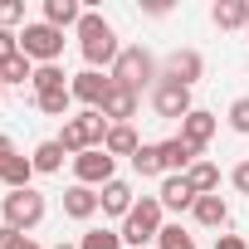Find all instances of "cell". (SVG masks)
<instances>
[{
  "mask_svg": "<svg viewBox=\"0 0 249 249\" xmlns=\"http://www.w3.org/2000/svg\"><path fill=\"white\" fill-rule=\"evenodd\" d=\"M78 54H83V64L88 69H112L117 64V54H122V44H117V35H112V25L98 15V10H83V20H78Z\"/></svg>",
  "mask_w": 249,
  "mask_h": 249,
  "instance_id": "6da1fadb",
  "label": "cell"
},
{
  "mask_svg": "<svg viewBox=\"0 0 249 249\" xmlns=\"http://www.w3.org/2000/svg\"><path fill=\"white\" fill-rule=\"evenodd\" d=\"M107 78L122 83V88H132V93H142V88H157L161 64H157V54H152L147 44H122V54H117V64L107 69Z\"/></svg>",
  "mask_w": 249,
  "mask_h": 249,
  "instance_id": "7a4b0ae2",
  "label": "cell"
},
{
  "mask_svg": "<svg viewBox=\"0 0 249 249\" xmlns=\"http://www.w3.org/2000/svg\"><path fill=\"white\" fill-rule=\"evenodd\" d=\"M107 127H112V122H107L98 107H83V112H73V117L64 122L59 147H64V152H69V161H73V157H83V152L103 147V142H107Z\"/></svg>",
  "mask_w": 249,
  "mask_h": 249,
  "instance_id": "3957f363",
  "label": "cell"
},
{
  "mask_svg": "<svg viewBox=\"0 0 249 249\" xmlns=\"http://www.w3.org/2000/svg\"><path fill=\"white\" fill-rule=\"evenodd\" d=\"M161 200L157 196H142L137 205H132V215L122 220V244H132V249H147V244H157V234H161Z\"/></svg>",
  "mask_w": 249,
  "mask_h": 249,
  "instance_id": "277c9868",
  "label": "cell"
},
{
  "mask_svg": "<svg viewBox=\"0 0 249 249\" xmlns=\"http://www.w3.org/2000/svg\"><path fill=\"white\" fill-rule=\"evenodd\" d=\"M0 215H5V225L10 230H20V234H30L44 215H49V200L30 186V191H5V200H0Z\"/></svg>",
  "mask_w": 249,
  "mask_h": 249,
  "instance_id": "5b68a950",
  "label": "cell"
},
{
  "mask_svg": "<svg viewBox=\"0 0 249 249\" xmlns=\"http://www.w3.org/2000/svg\"><path fill=\"white\" fill-rule=\"evenodd\" d=\"M20 54L35 59V64H59V54H64V30H54V25H44V20H30V25L20 30Z\"/></svg>",
  "mask_w": 249,
  "mask_h": 249,
  "instance_id": "8992f818",
  "label": "cell"
},
{
  "mask_svg": "<svg viewBox=\"0 0 249 249\" xmlns=\"http://www.w3.org/2000/svg\"><path fill=\"white\" fill-rule=\"evenodd\" d=\"M152 112L157 117H166V122H181V117H191L196 112V103H191V88H181L176 78H157V88H152Z\"/></svg>",
  "mask_w": 249,
  "mask_h": 249,
  "instance_id": "52a82bcc",
  "label": "cell"
},
{
  "mask_svg": "<svg viewBox=\"0 0 249 249\" xmlns=\"http://www.w3.org/2000/svg\"><path fill=\"white\" fill-rule=\"evenodd\" d=\"M69 166H73V181H78V186H93V191H103L107 181H117V161H112L103 147H93V152L73 157Z\"/></svg>",
  "mask_w": 249,
  "mask_h": 249,
  "instance_id": "ba28073f",
  "label": "cell"
},
{
  "mask_svg": "<svg viewBox=\"0 0 249 249\" xmlns=\"http://www.w3.org/2000/svg\"><path fill=\"white\" fill-rule=\"evenodd\" d=\"M161 73H166V78H176L181 88H196V83L205 78V59H200V49H171Z\"/></svg>",
  "mask_w": 249,
  "mask_h": 249,
  "instance_id": "9c48e42d",
  "label": "cell"
},
{
  "mask_svg": "<svg viewBox=\"0 0 249 249\" xmlns=\"http://www.w3.org/2000/svg\"><path fill=\"white\" fill-rule=\"evenodd\" d=\"M107 88H112V78L98 73V69H83V73L69 78V93H73V103H83V107H103Z\"/></svg>",
  "mask_w": 249,
  "mask_h": 249,
  "instance_id": "30bf717a",
  "label": "cell"
},
{
  "mask_svg": "<svg viewBox=\"0 0 249 249\" xmlns=\"http://www.w3.org/2000/svg\"><path fill=\"white\" fill-rule=\"evenodd\" d=\"M98 205H103V215L107 220H127L132 215V205H137V196H132V181H107L103 191H98Z\"/></svg>",
  "mask_w": 249,
  "mask_h": 249,
  "instance_id": "8fae6325",
  "label": "cell"
},
{
  "mask_svg": "<svg viewBox=\"0 0 249 249\" xmlns=\"http://www.w3.org/2000/svg\"><path fill=\"white\" fill-rule=\"evenodd\" d=\"M137 98H142V93H132V88H122V83H112L98 112H103V117L112 122V127H122V122H132V117H137Z\"/></svg>",
  "mask_w": 249,
  "mask_h": 249,
  "instance_id": "7c38bea8",
  "label": "cell"
},
{
  "mask_svg": "<svg viewBox=\"0 0 249 249\" xmlns=\"http://www.w3.org/2000/svg\"><path fill=\"white\" fill-rule=\"evenodd\" d=\"M215 127H220V117H215V112H205V107H196L191 117H181V132H176V137H186L196 152H205V147H210V137H215Z\"/></svg>",
  "mask_w": 249,
  "mask_h": 249,
  "instance_id": "4fadbf2b",
  "label": "cell"
},
{
  "mask_svg": "<svg viewBox=\"0 0 249 249\" xmlns=\"http://www.w3.org/2000/svg\"><path fill=\"white\" fill-rule=\"evenodd\" d=\"M196 161H200V152H196L186 137H166V142H161V166H166V176H186Z\"/></svg>",
  "mask_w": 249,
  "mask_h": 249,
  "instance_id": "5bb4252c",
  "label": "cell"
},
{
  "mask_svg": "<svg viewBox=\"0 0 249 249\" xmlns=\"http://www.w3.org/2000/svg\"><path fill=\"white\" fill-rule=\"evenodd\" d=\"M157 200H161V210H191V205H196V191H191L186 176H161Z\"/></svg>",
  "mask_w": 249,
  "mask_h": 249,
  "instance_id": "9a60e30c",
  "label": "cell"
},
{
  "mask_svg": "<svg viewBox=\"0 0 249 249\" xmlns=\"http://www.w3.org/2000/svg\"><path fill=\"white\" fill-rule=\"evenodd\" d=\"M98 210H103V205H98V191H93V186H78V181H73V186L64 191V215H69V220H93Z\"/></svg>",
  "mask_w": 249,
  "mask_h": 249,
  "instance_id": "2e32d148",
  "label": "cell"
},
{
  "mask_svg": "<svg viewBox=\"0 0 249 249\" xmlns=\"http://www.w3.org/2000/svg\"><path fill=\"white\" fill-rule=\"evenodd\" d=\"M35 176H39V171H35V161H30L25 152H15L5 166H0V186H5V191H30Z\"/></svg>",
  "mask_w": 249,
  "mask_h": 249,
  "instance_id": "e0dca14e",
  "label": "cell"
},
{
  "mask_svg": "<svg viewBox=\"0 0 249 249\" xmlns=\"http://www.w3.org/2000/svg\"><path fill=\"white\" fill-rule=\"evenodd\" d=\"M191 215H196L200 230H225V225H230V205H225L220 196H196Z\"/></svg>",
  "mask_w": 249,
  "mask_h": 249,
  "instance_id": "ac0fdd59",
  "label": "cell"
},
{
  "mask_svg": "<svg viewBox=\"0 0 249 249\" xmlns=\"http://www.w3.org/2000/svg\"><path fill=\"white\" fill-rule=\"evenodd\" d=\"M137 147H142V137H137V127L132 122H122V127H107V142H103V152L117 161V157H137Z\"/></svg>",
  "mask_w": 249,
  "mask_h": 249,
  "instance_id": "d6986e66",
  "label": "cell"
},
{
  "mask_svg": "<svg viewBox=\"0 0 249 249\" xmlns=\"http://www.w3.org/2000/svg\"><path fill=\"white\" fill-rule=\"evenodd\" d=\"M78 20H83V5H78V0H44V25H54V30H78Z\"/></svg>",
  "mask_w": 249,
  "mask_h": 249,
  "instance_id": "ffe728a7",
  "label": "cell"
},
{
  "mask_svg": "<svg viewBox=\"0 0 249 249\" xmlns=\"http://www.w3.org/2000/svg\"><path fill=\"white\" fill-rule=\"evenodd\" d=\"M64 157H69V152L59 147V137H49V142H39V147L30 152V161H35L39 176H59V171H64Z\"/></svg>",
  "mask_w": 249,
  "mask_h": 249,
  "instance_id": "44dd1931",
  "label": "cell"
},
{
  "mask_svg": "<svg viewBox=\"0 0 249 249\" xmlns=\"http://www.w3.org/2000/svg\"><path fill=\"white\" fill-rule=\"evenodd\" d=\"M210 20H215L220 30H244V25H249V0H215Z\"/></svg>",
  "mask_w": 249,
  "mask_h": 249,
  "instance_id": "7402d4cb",
  "label": "cell"
},
{
  "mask_svg": "<svg viewBox=\"0 0 249 249\" xmlns=\"http://www.w3.org/2000/svg\"><path fill=\"white\" fill-rule=\"evenodd\" d=\"M186 181H191L196 196H220V166H215V161H196V166L186 171Z\"/></svg>",
  "mask_w": 249,
  "mask_h": 249,
  "instance_id": "603a6c76",
  "label": "cell"
},
{
  "mask_svg": "<svg viewBox=\"0 0 249 249\" xmlns=\"http://www.w3.org/2000/svg\"><path fill=\"white\" fill-rule=\"evenodd\" d=\"M0 78H5V88H25V83H35V59H25V54L5 59V64H0Z\"/></svg>",
  "mask_w": 249,
  "mask_h": 249,
  "instance_id": "cb8c5ba5",
  "label": "cell"
},
{
  "mask_svg": "<svg viewBox=\"0 0 249 249\" xmlns=\"http://www.w3.org/2000/svg\"><path fill=\"white\" fill-rule=\"evenodd\" d=\"M30 88H35V98L39 93H59V88H69V73L59 64H35V83Z\"/></svg>",
  "mask_w": 249,
  "mask_h": 249,
  "instance_id": "d4e9b609",
  "label": "cell"
},
{
  "mask_svg": "<svg viewBox=\"0 0 249 249\" xmlns=\"http://www.w3.org/2000/svg\"><path fill=\"white\" fill-rule=\"evenodd\" d=\"M132 171H137V176H166V166H161V142H142L137 157H132Z\"/></svg>",
  "mask_w": 249,
  "mask_h": 249,
  "instance_id": "484cf974",
  "label": "cell"
},
{
  "mask_svg": "<svg viewBox=\"0 0 249 249\" xmlns=\"http://www.w3.org/2000/svg\"><path fill=\"white\" fill-rule=\"evenodd\" d=\"M35 107H39L44 117H64V122H69V107H73V93H69V88H59V93H39V98H35Z\"/></svg>",
  "mask_w": 249,
  "mask_h": 249,
  "instance_id": "4316f807",
  "label": "cell"
},
{
  "mask_svg": "<svg viewBox=\"0 0 249 249\" xmlns=\"http://www.w3.org/2000/svg\"><path fill=\"white\" fill-rule=\"evenodd\" d=\"M78 249H122V230H83L78 234Z\"/></svg>",
  "mask_w": 249,
  "mask_h": 249,
  "instance_id": "83f0119b",
  "label": "cell"
},
{
  "mask_svg": "<svg viewBox=\"0 0 249 249\" xmlns=\"http://www.w3.org/2000/svg\"><path fill=\"white\" fill-rule=\"evenodd\" d=\"M157 249H200V244H196V234H191L186 225H161Z\"/></svg>",
  "mask_w": 249,
  "mask_h": 249,
  "instance_id": "f1b7e54d",
  "label": "cell"
},
{
  "mask_svg": "<svg viewBox=\"0 0 249 249\" xmlns=\"http://www.w3.org/2000/svg\"><path fill=\"white\" fill-rule=\"evenodd\" d=\"M225 117H230V127H234L239 137H249V98H234Z\"/></svg>",
  "mask_w": 249,
  "mask_h": 249,
  "instance_id": "f546056e",
  "label": "cell"
},
{
  "mask_svg": "<svg viewBox=\"0 0 249 249\" xmlns=\"http://www.w3.org/2000/svg\"><path fill=\"white\" fill-rule=\"evenodd\" d=\"M15 25H30L25 5H20V0H0V30H15Z\"/></svg>",
  "mask_w": 249,
  "mask_h": 249,
  "instance_id": "4dcf8cb0",
  "label": "cell"
},
{
  "mask_svg": "<svg viewBox=\"0 0 249 249\" xmlns=\"http://www.w3.org/2000/svg\"><path fill=\"white\" fill-rule=\"evenodd\" d=\"M15 54H20V35H15V30H0V64L15 59Z\"/></svg>",
  "mask_w": 249,
  "mask_h": 249,
  "instance_id": "1f68e13d",
  "label": "cell"
},
{
  "mask_svg": "<svg viewBox=\"0 0 249 249\" xmlns=\"http://www.w3.org/2000/svg\"><path fill=\"white\" fill-rule=\"evenodd\" d=\"M230 186H234L239 196H249V161H239V166L230 171Z\"/></svg>",
  "mask_w": 249,
  "mask_h": 249,
  "instance_id": "d6a6232c",
  "label": "cell"
},
{
  "mask_svg": "<svg viewBox=\"0 0 249 249\" xmlns=\"http://www.w3.org/2000/svg\"><path fill=\"white\" fill-rule=\"evenodd\" d=\"M20 239H25L20 230H10V225H0V249H20Z\"/></svg>",
  "mask_w": 249,
  "mask_h": 249,
  "instance_id": "836d02e7",
  "label": "cell"
},
{
  "mask_svg": "<svg viewBox=\"0 0 249 249\" xmlns=\"http://www.w3.org/2000/svg\"><path fill=\"white\" fill-rule=\"evenodd\" d=\"M215 249H249V239H239V234H215Z\"/></svg>",
  "mask_w": 249,
  "mask_h": 249,
  "instance_id": "e575fe53",
  "label": "cell"
},
{
  "mask_svg": "<svg viewBox=\"0 0 249 249\" xmlns=\"http://www.w3.org/2000/svg\"><path fill=\"white\" fill-rule=\"evenodd\" d=\"M15 152H20V147H15V142H10V137H5V132H0V166H5V161H10V157H15Z\"/></svg>",
  "mask_w": 249,
  "mask_h": 249,
  "instance_id": "d590c367",
  "label": "cell"
},
{
  "mask_svg": "<svg viewBox=\"0 0 249 249\" xmlns=\"http://www.w3.org/2000/svg\"><path fill=\"white\" fill-rule=\"evenodd\" d=\"M20 249H39V244H35V239H30V234H25V239H20Z\"/></svg>",
  "mask_w": 249,
  "mask_h": 249,
  "instance_id": "8d00e7d4",
  "label": "cell"
},
{
  "mask_svg": "<svg viewBox=\"0 0 249 249\" xmlns=\"http://www.w3.org/2000/svg\"><path fill=\"white\" fill-rule=\"evenodd\" d=\"M54 249H78V244H64V239H59V244H54Z\"/></svg>",
  "mask_w": 249,
  "mask_h": 249,
  "instance_id": "74e56055",
  "label": "cell"
},
{
  "mask_svg": "<svg viewBox=\"0 0 249 249\" xmlns=\"http://www.w3.org/2000/svg\"><path fill=\"white\" fill-rule=\"evenodd\" d=\"M0 98H5V78H0Z\"/></svg>",
  "mask_w": 249,
  "mask_h": 249,
  "instance_id": "f35d334b",
  "label": "cell"
},
{
  "mask_svg": "<svg viewBox=\"0 0 249 249\" xmlns=\"http://www.w3.org/2000/svg\"><path fill=\"white\" fill-rule=\"evenodd\" d=\"M244 30H249V25H244Z\"/></svg>",
  "mask_w": 249,
  "mask_h": 249,
  "instance_id": "ab89813d",
  "label": "cell"
}]
</instances>
